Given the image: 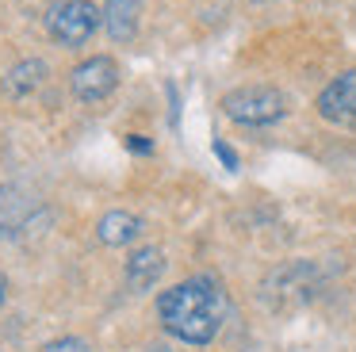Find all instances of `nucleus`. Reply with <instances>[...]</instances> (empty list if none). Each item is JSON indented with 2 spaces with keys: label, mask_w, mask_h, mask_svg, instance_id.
Wrapping results in <instances>:
<instances>
[{
  "label": "nucleus",
  "mask_w": 356,
  "mask_h": 352,
  "mask_svg": "<svg viewBox=\"0 0 356 352\" xmlns=\"http://www.w3.org/2000/svg\"><path fill=\"white\" fill-rule=\"evenodd\" d=\"M226 291L215 275H192L177 287L161 291L157 298V318L165 333H172L184 344H207L222 329L226 318Z\"/></svg>",
  "instance_id": "nucleus-1"
},
{
  "label": "nucleus",
  "mask_w": 356,
  "mask_h": 352,
  "mask_svg": "<svg viewBox=\"0 0 356 352\" xmlns=\"http://www.w3.org/2000/svg\"><path fill=\"white\" fill-rule=\"evenodd\" d=\"M222 111L238 127H272L287 115V99L280 88H268V84H245V88L226 92Z\"/></svg>",
  "instance_id": "nucleus-2"
},
{
  "label": "nucleus",
  "mask_w": 356,
  "mask_h": 352,
  "mask_svg": "<svg viewBox=\"0 0 356 352\" xmlns=\"http://www.w3.org/2000/svg\"><path fill=\"white\" fill-rule=\"evenodd\" d=\"M100 23H104V12L92 4V0H58V4H50V12H47L50 38L62 42V46H70V50L85 46L88 38L96 35Z\"/></svg>",
  "instance_id": "nucleus-3"
},
{
  "label": "nucleus",
  "mask_w": 356,
  "mask_h": 352,
  "mask_svg": "<svg viewBox=\"0 0 356 352\" xmlns=\"http://www.w3.org/2000/svg\"><path fill=\"white\" fill-rule=\"evenodd\" d=\"M115 84H119V65L108 54H92V58H85L70 73V88L81 104H100V99H108L115 92Z\"/></svg>",
  "instance_id": "nucleus-4"
},
{
  "label": "nucleus",
  "mask_w": 356,
  "mask_h": 352,
  "mask_svg": "<svg viewBox=\"0 0 356 352\" xmlns=\"http://www.w3.org/2000/svg\"><path fill=\"white\" fill-rule=\"evenodd\" d=\"M318 115L333 127H356V69H345L318 92Z\"/></svg>",
  "instance_id": "nucleus-5"
},
{
  "label": "nucleus",
  "mask_w": 356,
  "mask_h": 352,
  "mask_svg": "<svg viewBox=\"0 0 356 352\" xmlns=\"http://www.w3.org/2000/svg\"><path fill=\"white\" fill-rule=\"evenodd\" d=\"M35 211H39V199L24 188H0V234H24L31 226Z\"/></svg>",
  "instance_id": "nucleus-6"
},
{
  "label": "nucleus",
  "mask_w": 356,
  "mask_h": 352,
  "mask_svg": "<svg viewBox=\"0 0 356 352\" xmlns=\"http://www.w3.org/2000/svg\"><path fill=\"white\" fill-rule=\"evenodd\" d=\"M42 84H47V61H42V58H24V61H16V65L4 73L0 92L19 104V99H31Z\"/></svg>",
  "instance_id": "nucleus-7"
},
{
  "label": "nucleus",
  "mask_w": 356,
  "mask_h": 352,
  "mask_svg": "<svg viewBox=\"0 0 356 352\" xmlns=\"http://www.w3.org/2000/svg\"><path fill=\"white\" fill-rule=\"evenodd\" d=\"M161 272H165L161 249L146 245V249L131 253V260H127V287H131L134 295H142V291H149L157 280H161Z\"/></svg>",
  "instance_id": "nucleus-8"
},
{
  "label": "nucleus",
  "mask_w": 356,
  "mask_h": 352,
  "mask_svg": "<svg viewBox=\"0 0 356 352\" xmlns=\"http://www.w3.org/2000/svg\"><path fill=\"white\" fill-rule=\"evenodd\" d=\"M138 19H142V0H108L104 4V27L115 42H131L138 35Z\"/></svg>",
  "instance_id": "nucleus-9"
},
{
  "label": "nucleus",
  "mask_w": 356,
  "mask_h": 352,
  "mask_svg": "<svg viewBox=\"0 0 356 352\" xmlns=\"http://www.w3.org/2000/svg\"><path fill=\"white\" fill-rule=\"evenodd\" d=\"M138 234H142V218L131 214V211H108L100 218V226H96V237H100L104 245H111V249L131 245Z\"/></svg>",
  "instance_id": "nucleus-10"
},
{
  "label": "nucleus",
  "mask_w": 356,
  "mask_h": 352,
  "mask_svg": "<svg viewBox=\"0 0 356 352\" xmlns=\"http://www.w3.org/2000/svg\"><path fill=\"white\" fill-rule=\"evenodd\" d=\"M42 352H92V349H88L81 337H58V341H50Z\"/></svg>",
  "instance_id": "nucleus-11"
},
{
  "label": "nucleus",
  "mask_w": 356,
  "mask_h": 352,
  "mask_svg": "<svg viewBox=\"0 0 356 352\" xmlns=\"http://www.w3.org/2000/svg\"><path fill=\"white\" fill-rule=\"evenodd\" d=\"M215 157H218V161H222V165H226V168H230V173H234V168H238V153H234V150H230V145H226V142H222V138H215Z\"/></svg>",
  "instance_id": "nucleus-12"
},
{
  "label": "nucleus",
  "mask_w": 356,
  "mask_h": 352,
  "mask_svg": "<svg viewBox=\"0 0 356 352\" xmlns=\"http://www.w3.org/2000/svg\"><path fill=\"white\" fill-rule=\"evenodd\" d=\"M127 150L131 153H154V142H146L142 134H127Z\"/></svg>",
  "instance_id": "nucleus-13"
},
{
  "label": "nucleus",
  "mask_w": 356,
  "mask_h": 352,
  "mask_svg": "<svg viewBox=\"0 0 356 352\" xmlns=\"http://www.w3.org/2000/svg\"><path fill=\"white\" fill-rule=\"evenodd\" d=\"M4 295H8V280L0 275V306H4Z\"/></svg>",
  "instance_id": "nucleus-14"
}]
</instances>
